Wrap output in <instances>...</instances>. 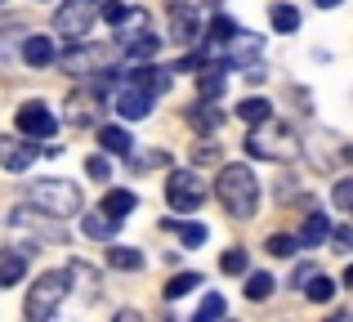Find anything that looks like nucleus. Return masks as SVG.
Wrapping results in <instances>:
<instances>
[{"instance_id":"412c9836","label":"nucleus","mask_w":353,"mask_h":322,"mask_svg":"<svg viewBox=\"0 0 353 322\" xmlns=\"http://www.w3.org/2000/svg\"><path fill=\"white\" fill-rule=\"evenodd\" d=\"M197 85H201V94H206V99H215L219 90H224V68H219V63H206V68L197 72Z\"/></svg>"},{"instance_id":"423d86ee","label":"nucleus","mask_w":353,"mask_h":322,"mask_svg":"<svg viewBox=\"0 0 353 322\" xmlns=\"http://www.w3.org/2000/svg\"><path fill=\"white\" fill-rule=\"evenodd\" d=\"M206 197H210V183L201 179L197 170H174L170 179H165V201H170L174 210H183V215L197 210Z\"/></svg>"},{"instance_id":"c756f323","label":"nucleus","mask_w":353,"mask_h":322,"mask_svg":"<svg viewBox=\"0 0 353 322\" xmlns=\"http://www.w3.org/2000/svg\"><path fill=\"white\" fill-rule=\"evenodd\" d=\"M295 237H286V233H273L268 237V255H277V260H286V255H295Z\"/></svg>"},{"instance_id":"f704fd0d","label":"nucleus","mask_w":353,"mask_h":322,"mask_svg":"<svg viewBox=\"0 0 353 322\" xmlns=\"http://www.w3.org/2000/svg\"><path fill=\"white\" fill-rule=\"evenodd\" d=\"M336 206H340V210H349V206H353V183H349V179H340V183H336Z\"/></svg>"},{"instance_id":"dca6fc26","label":"nucleus","mask_w":353,"mask_h":322,"mask_svg":"<svg viewBox=\"0 0 353 322\" xmlns=\"http://www.w3.org/2000/svg\"><path fill=\"white\" fill-rule=\"evenodd\" d=\"M103 210H108L112 219H125L130 210H139V197H134L130 188H112V192H103Z\"/></svg>"},{"instance_id":"aec40b11","label":"nucleus","mask_w":353,"mask_h":322,"mask_svg":"<svg viewBox=\"0 0 353 322\" xmlns=\"http://www.w3.org/2000/svg\"><path fill=\"white\" fill-rule=\"evenodd\" d=\"M99 143H103V152H117V157H125L134 139H130L121 125H99Z\"/></svg>"},{"instance_id":"72a5a7b5","label":"nucleus","mask_w":353,"mask_h":322,"mask_svg":"<svg viewBox=\"0 0 353 322\" xmlns=\"http://www.w3.org/2000/svg\"><path fill=\"white\" fill-rule=\"evenodd\" d=\"M99 14H103V18H108V23H121V18H125V14H130V9H125V5H121V0H108V5H99Z\"/></svg>"},{"instance_id":"1a4fd4ad","label":"nucleus","mask_w":353,"mask_h":322,"mask_svg":"<svg viewBox=\"0 0 353 322\" xmlns=\"http://www.w3.org/2000/svg\"><path fill=\"white\" fill-rule=\"evenodd\" d=\"M170 68H152V63H143L139 59V68H130L125 72V85H139V90H148V94H165V90H170Z\"/></svg>"},{"instance_id":"f8f14e48","label":"nucleus","mask_w":353,"mask_h":322,"mask_svg":"<svg viewBox=\"0 0 353 322\" xmlns=\"http://www.w3.org/2000/svg\"><path fill=\"white\" fill-rule=\"evenodd\" d=\"M103 63H108V54H103V50H72V54H63V68H68L72 77H85L90 68L103 72Z\"/></svg>"},{"instance_id":"c85d7f7f","label":"nucleus","mask_w":353,"mask_h":322,"mask_svg":"<svg viewBox=\"0 0 353 322\" xmlns=\"http://www.w3.org/2000/svg\"><path fill=\"white\" fill-rule=\"evenodd\" d=\"M85 174H90V179H99V183H103V179H112V161H108L103 152H94V157L85 161Z\"/></svg>"},{"instance_id":"7ed1b4c3","label":"nucleus","mask_w":353,"mask_h":322,"mask_svg":"<svg viewBox=\"0 0 353 322\" xmlns=\"http://www.w3.org/2000/svg\"><path fill=\"white\" fill-rule=\"evenodd\" d=\"M27 197H32V206H41L45 215H81V188L72 179H36L32 188H27Z\"/></svg>"},{"instance_id":"f3484780","label":"nucleus","mask_w":353,"mask_h":322,"mask_svg":"<svg viewBox=\"0 0 353 322\" xmlns=\"http://www.w3.org/2000/svg\"><path fill=\"white\" fill-rule=\"evenodd\" d=\"M327 233H331V219L318 210V215L304 219V228H300V237H295V242H300V246H322V242H327Z\"/></svg>"},{"instance_id":"a878e982","label":"nucleus","mask_w":353,"mask_h":322,"mask_svg":"<svg viewBox=\"0 0 353 322\" xmlns=\"http://www.w3.org/2000/svg\"><path fill=\"white\" fill-rule=\"evenodd\" d=\"M157 45H161L157 36H125V54L130 59H152Z\"/></svg>"},{"instance_id":"20e7f679","label":"nucleus","mask_w":353,"mask_h":322,"mask_svg":"<svg viewBox=\"0 0 353 322\" xmlns=\"http://www.w3.org/2000/svg\"><path fill=\"white\" fill-rule=\"evenodd\" d=\"M94 23H99V0H63V5L54 9V32L72 45L85 41Z\"/></svg>"},{"instance_id":"cd10ccee","label":"nucleus","mask_w":353,"mask_h":322,"mask_svg":"<svg viewBox=\"0 0 353 322\" xmlns=\"http://www.w3.org/2000/svg\"><path fill=\"white\" fill-rule=\"evenodd\" d=\"M268 18H273L277 32H295V27H300V14H295L291 5H273V9H268Z\"/></svg>"},{"instance_id":"39448f33","label":"nucleus","mask_w":353,"mask_h":322,"mask_svg":"<svg viewBox=\"0 0 353 322\" xmlns=\"http://www.w3.org/2000/svg\"><path fill=\"white\" fill-rule=\"evenodd\" d=\"M246 152L259 161H295L300 157V143H295V134L286 130V125H273V130H259V134H246Z\"/></svg>"},{"instance_id":"6e6552de","label":"nucleus","mask_w":353,"mask_h":322,"mask_svg":"<svg viewBox=\"0 0 353 322\" xmlns=\"http://www.w3.org/2000/svg\"><path fill=\"white\" fill-rule=\"evenodd\" d=\"M36 157H41L36 143L18 139V134H0V165H5V170H32Z\"/></svg>"},{"instance_id":"2eb2a0df","label":"nucleus","mask_w":353,"mask_h":322,"mask_svg":"<svg viewBox=\"0 0 353 322\" xmlns=\"http://www.w3.org/2000/svg\"><path fill=\"white\" fill-rule=\"evenodd\" d=\"M237 117H241V125H264V121H273V103L268 99H241L237 103Z\"/></svg>"},{"instance_id":"58836bf2","label":"nucleus","mask_w":353,"mask_h":322,"mask_svg":"<svg viewBox=\"0 0 353 322\" xmlns=\"http://www.w3.org/2000/svg\"><path fill=\"white\" fill-rule=\"evenodd\" d=\"M0 5H5V0H0Z\"/></svg>"},{"instance_id":"6ab92c4d","label":"nucleus","mask_w":353,"mask_h":322,"mask_svg":"<svg viewBox=\"0 0 353 322\" xmlns=\"http://www.w3.org/2000/svg\"><path fill=\"white\" fill-rule=\"evenodd\" d=\"M108 264L121 269V273H139L143 269V251H134V246H112V251H108Z\"/></svg>"},{"instance_id":"7c9ffc66","label":"nucleus","mask_w":353,"mask_h":322,"mask_svg":"<svg viewBox=\"0 0 353 322\" xmlns=\"http://www.w3.org/2000/svg\"><path fill=\"white\" fill-rule=\"evenodd\" d=\"M206 228H201V224H179V242L183 246H188V251H192V246H201V242H206Z\"/></svg>"},{"instance_id":"f03ea898","label":"nucleus","mask_w":353,"mask_h":322,"mask_svg":"<svg viewBox=\"0 0 353 322\" xmlns=\"http://www.w3.org/2000/svg\"><path fill=\"white\" fill-rule=\"evenodd\" d=\"M68 291H72V273L68 269H54V273H45V278H36L32 282V291H27V318L32 322H45V318H54L59 314V305L68 300Z\"/></svg>"},{"instance_id":"2f4dec72","label":"nucleus","mask_w":353,"mask_h":322,"mask_svg":"<svg viewBox=\"0 0 353 322\" xmlns=\"http://www.w3.org/2000/svg\"><path fill=\"white\" fill-rule=\"evenodd\" d=\"M219 269H224V273H246V251H241V246H233V251H224Z\"/></svg>"},{"instance_id":"5701e85b","label":"nucleus","mask_w":353,"mask_h":322,"mask_svg":"<svg viewBox=\"0 0 353 322\" xmlns=\"http://www.w3.org/2000/svg\"><path fill=\"white\" fill-rule=\"evenodd\" d=\"M23 273H27V260H23V255H18V251H14V255H5V260H0V291L14 287Z\"/></svg>"},{"instance_id":"c9c22d12","label":"nucleus","mask_w":353,"mask_h":322,"mask_svg":"<svg viewBox=\"0 0 353 322\" xmlns=\"http://www.w3.org/2000/svg\"><path fill=\"white\" fill-rule=\"evenodd\" d=\"M215 157H219V143H197V152H192V161H201V165L215 161Z\"/></svg>"},{"instance_id":"473e14b6","label":"nucleus","mask_w":353,"mask_h":322,"mask_svg":"<svg viewBox=\"0 0 353 322\" xmlns=\"http://www.w3.org/2000/svg\"><path fill=\"white\" fill-rule=\"evenodd\" d=\"M219 314H224V296H206V300H201V309H197V318H219Z\"/></svg>"},{"instance_id":"393cba45","label":"nucleus","mask_w":353,"mask_h":322,"mask_svg":"<svg viewBox=\"0 0 353 322\" xmlns=\"http://www.w3.org/2000/svg\"><path fill=\"white\" fill-rule=\"evenodd\" d=\"M273 287H277V282L268 278V273H250L241 291H246V300H268V296H273Z\"/></svg>"},{"instance_id":"4be33fe9","label":"nucleus","mask_w":353,"mask_h":322,"mask_svg":"<svg viewBox=\"0 0 353 322\" xmlns=\"http://www.w3.org/2000/svg\"><path fill=\"white\" fill-rule=\"evenodd\" d=\"M197 287H201L197 273H174V278L165 282V300H183L188 291H197Z\"/></svg>"},{"instance_id":"9d476101","label":"nucleus","mask_w":353,"mask_h":322,"mask_svg":"<svg viewBox=\"0 0 353 322\" xmlns=\"http://www.w3.org/2000/svg\"><path fill=\"white\" fill-rule=\"evenodd\" d=\"M117 112L125 117V121H143V117L152 112V94H148V90H139V85H125L117 94Z\"/></svg>"},{"instance_id":"ddd939ff","label":"nucleus","mask_w":353,"mask_h":322,"mask_svg":"<svg viewBox=\"0 0 353 322\" xmlns=\"http://www.w3.org/2000/svg\"><path fill=\"white\" fill-rule=\"evenodd\" d=\"M188 121H192V130L215 134V130H219V121H224V112H219L215 103H206V99H201V103H192V108H188Z\"/></svg>"},{"instance_id":"f257e3e1","label":"nucleus","mask_w":353,"mask_h":322,"mask_svg":"<svg viewBox=\"0 0 353 322\" xmlns=\"http://www.w3.org/2000/svg\"><path fill=\"white\" fill-rule=\"evenodd\" d=\"M215 197L224 201V210L233 219H250L259 210V179H255V170H250L246 161L224 165L219 179H215Z\"/></svg>"},{"instance_id":"bb28decb","label":"nucleus","mask_w":353,"mask_h":322,"mask_svg":"<svg viewBox=\"0 0 353 322\" xmlns=\"http://www.w3.org/2000/svg\"><path fill=\"white\" fill-rule=\"evenodd\" d=\"M233 36H237V23H233V18H224V14L210 18V41H215V45H233Z\"/></svg>"},{"instance_id":"9b49d317","label":"nucleus","mask_w":353,"mask_h":322,"mask_svg":"<svg viewBox=\"0 0 353 322\" xmlns=\"http://www.w3.org/2000/svg\"><path fill=\"white\" fill-rule=\"evenodd\" d=\"M170 36L179 45H192V41H197V14H192V5H174L170 9Z\"/></svg>"},{"instance_id":"4468645a","label":"nucleus","mask_w":353,"mask_h":322,"mask_svg":"<svg viewBox=\"0 0 353 322\" xmlns=\"http://www.w3.org/2000/svg\"><path fill=\"white\" fill-rule=\"evenodd\" d=\"M23 59L27 63H32V68H50V63H54V41H50V36H27V41H23Z\"/></svg>"},{"instance_id":"e433bc0d","label":"nucleus","mask_w":353,"mask_h":322,"mask_svg":"<svg viewBox=\"0 0 353 322\" xmlns=\"http://www.w3.org/2000/svg\"><path fill=\"white\" fill-rule=\"evenodd\" d=\"M331 246H336V255H349V228H336V233H327Z\"/></svg>"},{"instance_id":"b1692460","label":"nucleus","mask_w":353,"mask_h":322,"mask_svg":"<svg viewBox=\"0 0 353 322\" xmlns=\"http://www.w3.org/2000/svg\"><path fill=\"white\" fill-rule=\"evenodd\" d=\"M304 296H309L313 305H327V300L336 296V282H331V278H322V273H313V278H309V287H304Z\"/></svg>"},{"instance_id":"a211bd4d","label":"nucleus","mask_w":353,"mask_h":322,"mask_svg":"<svg viewBox=\"0 0 353 322\" xmlns=\"http://www.w3.org/2000/svg\"><path fill=\"white\" fill-rule=\"evenodd\" d=\"M117 224H121V219H112L108 210H99V215H85V219H81L85 237H94V242H108V237H117Z\"/></svg>"},{"instance_id":"4c0bfd02","label":"nucleus","mask_w":353,"mask_h":322,"mask_svg":"<svg viewBox=\"0 0 353 322\" xmlns=\"http://www.w3.org/2000/svg\"><path fill=\"white\" fill-rule=\"evenodd\" d=\"M318 5H322V9H336V5H340V0H318Z\"/></svg>"},{"instance_id":"0eeeda50","label":"nucleus","mask_w":353,"mask_h":322,"mask_svg":"<svg viewBox=\"0 0 353 322\" xmlns=\"http://www.w3.org/2000/svg\"><path fill=\"white\" fill-rule=\"evenodd\" d=\"M14 121H18V130H23L27 139H54V130H59V121H54V112L45 103H23Z\"/></svg>"}]
</instances>
